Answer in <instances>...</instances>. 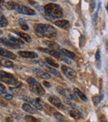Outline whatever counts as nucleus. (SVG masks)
<instances>
[{"mask_svg":"<svg viewBox=\"0 0 108 122\" xmlns=\"http://www.w3.org/2000/svg\"><path fill=\"white\" fill-rule=\"evenodd\" d=\"M68 113H69V115H71V117L76 119V120H79V119H81V116H82L81 112L76 108L69 107V108L68 109Z\"/></svg>","mask_w":108,"mask_h":122,"instance_id":"ddd939ff","label":"nucleus"},{"mask_svg":"<svg viewBox=\"0 0 108 122\" xmlns=\"http://www.w3.org/2000/svg\"><path fill=\"white\" fill-rule=\"evenodd\" d=\"M48 101L52 104V105H54L55 107L57 108H59V109H64V105H63V102L61 101L59 98L58 96H55V95H49L48 96Z\"/></svg>","mask_w":108,"mask_h":122,"instance_id":"9d476101","label":"nucleus"},{"mask_svg":"<svg viewBox=\"0 0 108 122\" xmlns=\"http://www.w3.org/2000/svg\"><path fill=\"white\" fill-rule=\"evenodd\" d=\"M45 60H46V63L48 64V65H51V66L55 67V68H58V67H59V65H58V63H56V62H55L52 59H51V58H48V57L45 58Z\"/></svg>","mask_w":108,"mask_h":122,"instance_id":"bb28decb","label":"nucleus"},{"mask_svg":"<svg viewBox=\"0 0 108 122\" xmlns=\"http://www.w3.org/2000/svg\"><path fill=\"white\" fill-rule=\"evenodd\" d=\"M50 1H56V0H50Z\"/></svg>","mask_w":108,"mask_h":122,"instance_id":"ea45409f","label":"nucleus"},{"mask_svg":"<svg viewBox=\"0 0 108 122\" xmlns=\"http://www.w3.org/2000/svg\"><path fill=\"white\" fill-rule=\"evenodd\" d=\"M55 25L58 26L60 28H68L69 26V22L68 20H65V19H62V20H58L55 22Z\"/></svg>","mask_w":108,"mask_h":122,"instance_id":"412c9836","label":"nucleus"},{"mask_svg":"<svg viewBox=\"0 0 108 122\" xmlns=\"http://www.w3.org/2000/svg\"><path fill=\"white\" fill-rule=\"evenodd\" d=\"M46 44H47V45L49 46V48H55V49H59V45L58 44H57L56 43L54 42H46Z\"/></svg>","mask_w":108,"mask_h":122,"instance_id":"7c9ffc66","label":"nucleus"},{"mask_svg":"<svg viewBox=\"0 0 108 122\" xmlns=\"http://www.w3.org/2000/svg\"><path fill=\"white\" fill-rule=\"evenodd\" d=\"M38 64L41 65V66H42V67H44V68L46 69L47 70H48L49 72H50L52 75H55V76H58V77H59L60 76V74H59V72L58 71V70H56L55 69H52V68H51L50 66H47L46 64H44V63H42V62H38Z\"/></svg>","mask_w":108,"mask_h":122,"instance_id":"f3484780","label":"nucleus"},{"mask_svg":"<svg viewBox=\"0 0 108 122\" xmlns=\"http://www.w3.org/2000/svg\"><path fill=\"white\" fill-rule=\"evenodd\" d=\"M0 42L3 44H4L5 46L11 49H19L23 45V42L22 41V39H17L15 37L13 36H9V38H2L0 39Z\"/></svg>","mask_w":108,"mask_h":122,"instance_id":"7ed1b4c3","label":"nucleus"},{"mask_svg":"<svg viewBox=\"0 0 108 122\" xmlns=\"http://www.w3.org/2000/svg\"><path fill=\"white\" fill-rule=\"evenodd\" d=\"M22 100L27 102V103L32 105L36 110H42V105L40 103V100L39 99H32L28 96H22Z\"/></svg>","mask_w":108,"mask_h":122,"instance_id":"0eeeda50","label":"nucleus"},{"mask_svg":"<svg viewBox=\"0 0 108 122\" xmlns=\"http://www.w3.org/2000/svg\"><path fill=\"white\" fill-rule=\"evenodd\" d=\"M0 66H1V64H0Z\"/></svg>","mask_w":108,"mask_h":122,"instance_id":"a19ab883","label":"nucleus"},{"mask_svg":"<svg viewBox=\"0 0 108 122\" xmlns=\"http://www.w3.org/2000/svg\"><path fill=\"white\" fill-rule=\"evenodd\" d=\"M34 31L39 37H46L52 39L56 37L57 29L52 26L44 24H37L34 26Z\"/></svg>","mask_w":108,"mask_h":122,"instance_id":"f257e3e1","label":"nucleus"},{"mask_svg":"<svg viewBox=\"0 0 108 122\" xmlns=\"http://www.w3.org/2000/svg\"><path fill=\"white\" fill-rule=\"evenodd\" d=\"M60 52L65 55L66 57H68V59H74L76 57V54H74L73 52H71V51L68 50V49H60Z\"/></svg>","mask_w":108,"mask_h":122,"instance_id":"aec40b11","label":"nucleus"},{"mask_svg":"<svg viewBox=\"0 0 108 122\" xmlns=\"http://www.w3.org/2000/svg\"><path fill=\"white\" fill-rule=\"evenodd\" d=\"M103 122H106V121H103Z\"/></svg>","mask_w":108,"mask_h":122,"instance_id":"79ce46f5","label":"nucleus"},{"mask_svg":"<svg viewBox=\"0 0 108 122\" xmlns=\"http://www.w3.org/2000/svg\"><path fill=\"white\" fill-rule=\"evenodd\" d=\"M27 82L29 86V89H30V90L33 94L40 95V96H42V95H43L44 94H45V90L43 89V87H42V85H41L38 81H37L34 78L30 77V78L27 79Z\"/></svg>","mask_w":108,"mask_h":122,"instance_id":"20e7f679","label":"nucleus"},{"mask_svg":"<svg viewBox=\"0 0 108 122\" xmlns=\"http://www.w3.org/2000/svg\"><path fill=\"white\" fill-rule=\"evenodd\" d=\"M58 91L60 95H62L63 96H64L66 98V100H76V96L75 92H73L72 90H69V89H65L63 87H58Z\"/></svg>","mask_w":108,"mask_h":122,"instance_id":"423d86ee","label":"nucleus"},{"mask_svg":"<svg viewBox=\"0 0 108 122\" xmlns=\"http://www.w3.org/2000/svg\"><path fill=\"white\" fill-rule=\"evenodd\" d=\"M18 54L23 58H27V59H36L38 57L35 52H32V51H18Z\"/></svg>","mask_w":108,"mask_h":122,"instance_id":"4468645a","label":"nucleus"},{"mask_svg":"<svg viewBox=\"0 0 108 122\" xmlns=\"http://www.w3.org/2000/svg\"><path fill=\"white\" fill-rule=\"evenodd\" d=\"M7 92V90H6V88L5 86H4V85H2V84L0 83V95L2 96L3 95H4V94Z\"/></svg>","mask_w":108,"mask_h":122,"instance_id":"2f4dec72","label":"nucleus"},{"mask_svg":"<svg viewBox=\"0 0 108 122\" xmlns=\"http://www.w3.org/2000/svg\"><path fill=\"white\" fill-rule=\"evenodd\" d=\"M86 122H89V121H86Z\"/></svg>","mask_w":108,"mask_h":122,"instance_id":"37998d69","label":"nucleus"},{"mask_svg":"<svg viewBox=\"0 0 108 122\" xmlns=\"http://www.w3.org/2000/svg\"><path fill=\"white\" fill-rule=\"evenodd\" d=\"M106 11H107V13H108V3H107V4H106Z\"/></svg>","mask_w":108,"mask_h":122,"instance_id":"4c0bfd02","label":"nucleus"},{"mask_svg":"<svg viewBox=\"0 0 108 122\" xmlns=\"http://www.w3.org/2000/svg\"><path fill=\"white\" fill-rule=\"evenodd\" d=\"M95 7H96V2L94 0H90V11L92 12L95 9Z\"/></svg>","mask_w":108,"mask_h":122,"instance_id":"72a5a7b5","label":"nucleus"},{"mask_svg":"<svg viewBox=\"0 0 108 122\" xmlns=\"http://www.w3.org/2000/svg\"><path fill=\"white\" fill-rule=\"evenodd\" d=\"M24 119H25V121L27 122H37V120L35 118V117L32 116V115H26L25 117H24Z\"/></svg>","mask_w":108,"mask_h":122,"instance_id":"c756f323","label":"nucleus"},{"mask_svg":"<svg viewBox=\"0 0 108 122\" xmlns=\"http://www.w3.org/2000/svg\"><path fill=\"white\" fill-rule=\"evenodd\" d=\"M15 33L18 34V37H20L21 39H22V40L26 41V42H27V43L32 42V38H31L28 34H25V33H22V32H19V31H17V32H15Z\"/></svg>","mask_w":108,"mask_h":122,"instance_id":"6ab92c4d","label":"nucleus"},{"mask_svg":"<svg viewBox=\"0 0 108 122\" xmlns=\"http://www.w3.org/2000/svg\"><path fill=\"white\" fill-rule=\"evenodd\" d=\"M17 11L18 13H20V14H26V15L32 16V15H35L36 14L35 10L27 7V6H25V5H19L18 4V8H17Z\"/></svg>","mask_w":108,"mask_h":122,"instance_id":"1a4fd4ad","label":"nucleus"},{"mask_svg":"<svg viewBox=\"0 0 108 122\" xmlns=\"http://www.w3.org/2000/svg\"><path fill=\"white\" fill-rule=\"evenodd\" d=\"M53 114H54V116H55V118L57 119V121H58V122H69L68 120H67L66 119H65V117L63 116V115H61V114L58 113V112L55 111Z\"/></svg>","mask_w":108,"mask_h":122,"instance_id":"b1692460","label":"nucleus"},{"mask_svg":"<svg viewBox=\"0 0 108 122\" xmlns=\"http://www.w3.org/2000/svg\"><path fill=\"white\" fill-rule=\"evenodd\" d=\"M22 109L24 111L28 114H37V110H36L32 105H31L30 104H28V103H24L23 105H22Z\"/></svg>","mask_w":108,"mask_h":122,"instance_id":"dca6fc26","label":"nucleus"},{"mask_svg":"<svg viewBox=\"0 0 108 122\" xmlns=\"http://www.w3.org/2000/svg\"><path fill=\"white\" fill-rule=\"evenodd\" d=\"M48 54H51L52 57H55L56 59H59V60L63 61V62H65V63L69 64V65L71 64V61L69 60V59H68V57H66L65 55H63V54H62V53L58 52V51L54 50V49H49V50H48Z\"/></svg>","mask_w":108,"mask_h":122,"instance_id":"6e6552de","label":"nucleus"},{"mask_svg":"<svg viewBox=\"0 0 108 122\" xmlns=\"http://www.w3.org/2000/svg\"><path fill=\"white\" fill-rule=\"evenodd\" d=\"M44 84H45V85H47V86H50V85H49V84H47V82H44Z\"/></svg>","mask_w":108,"mask_h":122,"instance_id":"e433bc0d","label":"nucleus"},{"mask_svg":"<svg viewBox=\"0 0 108 122\" xmlns=\"http://www.w3.org/2000/svg\"><path fill=\"white\" fill-rule=\"evenodd\" d=\"M61 69H62V71H63V73L67 77H68V78L73 79V78H75V77H76V72H75V70H72V68H70V67L63 65L61 66Z\"/></svg>","mask_w":108,"mask_h":122,"instance_id":"9b49d317","label":"nucleus"},{"mask_svg":"<svg viewBox=\"0 0 108 122\" xmlns=\"http://www.w3.org/2000/svg\"><path fill=\"white\" fill-rule=\"evenodd\" d=\"M18 23H19V25H20V27L22 28V30L27 31V30H28V29H29L28 25H27V23H26V21H24L23 19H19V21H18Z\"/></svg>","mask_w":108,"mask_h":122,"instance_id":"cd10ccee","label":"nucleus"},{"mask_svg":"<svg viewBox=\"0 0 108 122\" xmlns=\"http://www.w3.org/2000/svg\"><path fill=\"white\" fill-rule=\"evenodd\" d=\"M4 4H5L4 0H0V11L2 10V6L4 5Z\"/></svg>","mask_w":108,"mask_h":122,"instance_id":"c9c22d12","label":"nucleus"},{"mask_svg":"<svg viewBox=\"0 0 108 122\" xmlns=\"http://www.w3.org/2000/svg\"><path fill=\"white\" fill-rule=\"evenodd\" d=\"M74 92L76 93V95H77V96L79 97L81 100H82V101H84V102L87 101V97H86V95H85L81 91V90H78L77 88H74Z\"/></svg>","mask_w":108,"mask_h":122,"instance_id":"5701e85b","label":"nucleus"},{"mask_svg":"<svg viewBox=\"0 0 108 122\" xmlns=\"http://www.w3.org/2000/svg\"><path fill=\"white\" fill-rule=\"evenodd\" d=\"M0 64H1V66L7 67V68H13L14 66V64L9 59H0Z\"/></svg>","mask_w":108,"mask_h":122,"instance_id":"a211bd4d","label":"nucleus"},{"mask_svg":"<svg viewBox=\"0 0 108 122\" xmlns=\"http://www.w3.org/2000/svg\"><path fill=\"white\" fill-rule=\"evenodd\" d=\"M95 59H96V66L97 69H101V54H100V49H97L96 54H95Z\"/></svg>","mask_w":108,"mask_h":122,"instance_id":"4be33fe9","label":"nucleus"},{"mask_svg":"<svg viewBox=\"0 0 108 122\" xmlns=\"http://www.w3.org/2000/svg\"><path fill=\"white\" fill-rule=\"evenodd\" d=\"M0 55L3 56V57L8 58V59H16V56L14 53H12L9 50H7V49H4V48H2V47H0Z\"/></svg>","mask_w":108,"mask_h":122,"instance_id":"2eb2a0df","label":"nucleus"},{"mask_svg":"<svg viewBox=\"0 0 108 122\" xmlns=\"http://www.w3.org/2000/svg\"><path fill=\"white\" fill-rule=\"evenodd\" d=\"M44 12L51 19H60L63 16V11L58 4H48L44 6Z\"/></svg>","mask_w":108,"mask_h":122,"instance_id":"f03ea898","label":"nucleus"},{"mask_svg":"<svg viewBox=\"0 0 108 122\" xmlns=\"http://www.w3.org/2000/svg\"><path fill=\"white\" fill-rule=\"evenodd\" d=\"M7 106H8V104L2 98H0V107H7Z\"/></svg>","mask_w":108,"mask_h":122,"instance_id":"f704fd0d","label":"nucleus"},{"mask_svg":"<svg viewBox=\"0 0 108 122\" xmlns=\"http://www.w3.org/2000/svg\"><path fill=\"white\" fill-rule=\"evenodd\" d=\"M33 72L34 74H35L37 76L40 77V78L42 79H44V80H49V79L51 78V75H49L48 73H47V72H45L44 70H41V69H33Z\"/></svg>","mask_w":108,"mask_h":122,"instance_id":"f8f14e48","label":"nucleus"},{"mask_svg":"<svg viewBox=\"0 0 108 122\" xmlns=\"http://www.w3.org/2000/svg\"><path fill=\"white\" fill-rule=\"evenodd\" d=\"M18 6V4L13 2V1H10V2H8L5 4V7L7 8L8 9H9V10H14V9L17 10Z\"/></svg>","mask_w":108,"mask_h":122,"instance_id":"393cba45","label":"nucleus"},{"mask_svg":"<svg viewBox=\"0 0 108 122\" xmlns=\"http://www.w3.org/2000/svg\"><path fill=\"white\" fill-rule=\"evenodd\" d=\"M102 98H103V95H102V94H101V95H99V96H95V97H93V99H92L93 104H94L95 105H97L98 104L100 103V101H101Z\"/></svg>","mask_w":108,"mask_h":122,"instance_id":"c85d7f7f","label":"nucleus"},{"mask_svg":"<svg viewBox=\"0 0 108 122\" xmlns=\"http://www.w3.org/2000/svg\"><path fill=\"white\" fill-rule=\"evenodd\" d=\"M9 23H8L7 19L5 18V16L3 14H0V28H4L7 27Z\"/></svg>","mask_w":108,"mask_h":122,"instance_id":"a878e982","label":"nucleus"},{"mask_svg":"<svg viewBox=\"0 0 108 122\" xmlns=\"http://www.w3.org/2000/svg\"><path fill=\"white\" fill-rule=\"evenodd\" d=\"M0 81L9 85H21L12 74L3 71V70H0Z\"/></svg>","mask_w":108,"mask_h":122,"instance_id":"39448f33","label":"nucleus"},{"mask_svg":"<svg viewBox=\"0 0 108 122\" xmlns=\"http://www.w3.org/2000/svg\"><path fill=\"white\" fill-rule=\"evenodd\" d=\"M3 34V31L2 30H0V34Z\"/></svg>","mask_w":108,"mask_h":122,"instance_id":"58836bf2","label":"nucleus"},{"mask_svg":"<svg viewBox=\"0 0 108 122\" xmlns=\"http://www.w3.org/2000/svg\"><path fill=\"white\" fill-rule=\"evenodd\" d=\"M2 96L4 97L5 100H12V99H13V95L8 93V92H6V93L4 94V95H3Z\"/></svg>","mask_w":108,"mask_h":122,"instance_id":"473e14b6","label":"nucleus"}]
</instances>
